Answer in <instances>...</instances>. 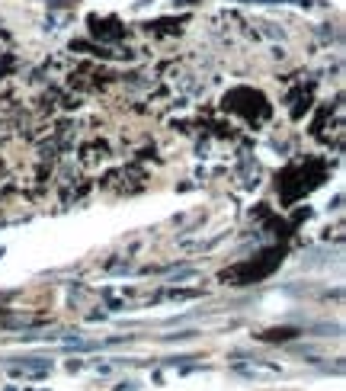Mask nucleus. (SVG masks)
<instances>
[{
	"mask_svg": "<svg viewBox=\"0 0 346 391\" xmlns=\"http://www.w3.org/2000/svg\"><path fill=\"white\" fill-rule=\"evenodd\" d=\"M237 372L247 375V379H276L279 369L276 366H263V363H244V366H237Z\"/></svg>",
	"mask_w": 346,
	"mask_h": 391,
	"instance_id": "nucleus-1",
	"label": "nucleus"
}]
</instances>
